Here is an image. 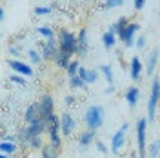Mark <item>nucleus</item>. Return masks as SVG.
Masks as SVG:
<instances>
[{
	"instance_id": "obj_1",
	"label": "nucleus",
	"mask_w": 160,
	"mask_h": 158,
	"mask_svg": "<svg viewBox=\"0 0 160 158\" xmlns=\"http://www.w3.org/2000/svg\"><path fill=\"white\" fill-rule=\"evenodd\" d=\"M58 47H60V51L68 53L71 57L77 55L78 53V37L68 29H62L58 33Z\"/></svg>"
},
{
	"instance_id": "obj_2",
	"label": "nucleus",
	"mask_w": 160,
	"mask_h": 158,
	"mask_svg": "<svg viewBox=\"0 0 160 158\" xmlns=\"http://www.w3.org/2000/svg\"><path fill=\"white\" fill-rule=\"evenodd\" d=\"M46 131H48V122L44 118L37 120L35 124H28V127L20 133V142L29 146V142L35 138V136H42Z\"/></svg>"
},
{
	"instance_id": "obj_3",
	"label": "nucleus",
	"mask_w": 160,
	"mask_h": 158,
	"mask_svg": "<svg viewBox=\"0 0 160 158\" xmlns=\"http://www.w3.org/2000/svg\"><path fill=\"white\" fill-rule=\"evenodd\" d=\"M84 124L88 126V129L91 131H97L102 127L104 124V107L102 106H91L86 115H84Z\"/></svg>"
},
{
	"instance_id": "obj_4",
	"label": "nucleus",
	"mask_w": 160,
	"mask_h": 158,
	"mask_svg": "<svg viewBox=\"0 0 160 158\" xmlns=\"http://www.w3.org/2000/svg\"><path fill=\"white\" fill-rule=\"evenodd\" d=\"M146 129H148V118H140L138 122H137V147H138V158H146L148 156Z\"/></svg>"
},
{
	"instance_id": "obj_5",
	"label": "nucleus",
	"mask_w": 160,
	"mask_h": 158,
	"mask_svg": "<svg viewBox=\"0 0 160 158\" xmlns=\"http://www.w3.org/2000/svg\"><path fill=\"white\" fill-rule=\"evenodd\" d=\"M158 100H160V80L158 78H153L149 102H148V120H155L157 107H158Z\"/></svg>"
},
{
	"instance_id": "obj_6",
	"label": "nucleus",
	"mask_w": 160,
	"mask_h": 158,
	"mask_svg": "<svg viewBox=\"0 0 160 158\" xmlns=\"http://www.w3.org/2000/svg\"><path fill=\"white\" fill-rule=\"evenodd\" d=\"M38 107H40V116L48 122V120L55 115V113H53V111H55V102H53V96H51V95H42L40 100H38Z\"/></svg>"
},
{
	"instance_id": "obj_7",
	"label": "nucleus",
	"mask_w": 160,
	"mask_h": 158,
	"mask_svg": "<svg viewBox=\"0 0 160 158\" xmlns=\"http://www.w3.org/2000/svg\"><path fill=\"white\" fill-rule=\"evenodd\" d=\"M128 129H129V124H122L118 127V131L113 135V138H111V151L113 153H120V149L126 146V133H128Z\"/></svg>"
},
{
	"instance_id": "obj_8",
	"label": "nucleus",
	"mask_w": 160,
	"mask_h": 158,
	"mask_svg": "<svg viewBox=\"0 0 160 158\" xmlns=\"http://www.w3.org/2000/svg\"><path fill=\"white\" fill-rule=\"evenodd\" d=\"M140 29V24L138 22H129L128 24V27L122 31L118 35V38L122 40V44L126 46V47H129V46H133L137 40H135V35H137V31Z\"/></svg>"
},
{
	"instance_id": "obj_9",
	"label": "nucleus",
	"mask_w": 160,
	"mask_h": 158,
	"mask_svg": "<svg viewBox=\"0 0 160 158\" xmlns=\"http://www.w3.org/2000/svg\"><path fill=\"white\" fill-rule=\"evenodd\" d=\"M58 49L60 47H58V44L55 42V38H49L46 44H44V47H42V58L44 60H55Z\"/></svg>"
},
{
	"instance_id": "obj_10",
	"label": "nucleus",
	"mask_w": 160,
	"mask_h": 158,
	"mask_svg": "<svg viewBox=\"0 0 160 158\" xmlns=\"http://www.w3.org/2000/svg\"><path fill=\"white\" fill-rule=\"evenodd\" d=\"M75 120L71 116L69 113H66V115H62L60 116V131L64 133V135H71L73 131H75Z\"/></svg>"
},
{
	"instance_id": "obj_11",
	"label": "nucleus",
	"mask_w": 160,
	"mask_h": 158,
	"mask_svg": "<svg viewBox=\"0 0 160 158\" xmlns=\"http://www.w3.org/2000/svg\"><path fill=\"white\" fill-rule=\"evenodd\" d=\"M9 67L15 71V73H18V75H24V77H31V75H33V69H31V66L24 64V62H20V60H9Z\"/></svg>"
},
{
	"instance_id": "obj_12",
	"label": "nucleus",
	"mask_w": 160,
	"mask_h": 158,
	"mask_svg": "<svg viewBox=\"0 0 160 158\" xmlns=\"http://www.w3.org/2000/svg\"><path fill=\"white\" fill-rule=\"evenodd\" d=\"M142 71H144V66H142V62H140L138 57H133L129 62V77L131 80H137L140 78V75H142Z\"/></svg>"
},
{
	"instance_id": "obj_13",
	"label": "nucleus",
	"mask_w": 160,
	"mask_h": 158,
	"mask_svg": "<svg viewBox=\"0 0 160 158\" xmlns=\"http://www.w3.org/2000/svg\"><path fill=\"white\" fill-rule=\"evenodd\" d=\"M158 57H160V51H158V47H155V49L149 53L148 62H146V75H153V73H155L157 64H158Z\"/></svg>"
},
{
	"instance_id": "obj_14",
	"label": "nucleus",
	"mask_w": 160,
	"mask_h": 158,
	"mask_svg": "<svg viewBox=\"0 0 160 158\" xmlns=\"http://www.w3.org/2000/svg\"><path fill=\"white\" fill-rule=\"evenodd\" d=\"M24 118H26V122H28V124H35L37 120L42 118V116H40L38 102H37V104H31L29 107L26 109V115H24Z\"/></svg>"
},
{
	"instance_id": "obj_15",
	"label": "nucleus",
	"mask_w": 160,
	"mask_h": 158,
	"mask_svg": "<svg viewBox=\"0 0 160 158\" xmlns=\"http://www.w3.org/2000/svg\"><path fill=\"white\" fill-rule=\"evenodd\" d=\"M77 37H78V53H77V55L84 57V55L88 53V49H89V46H88V31H86V27H82Z\"/></svg>"
},
{
	"instance_id": "obj_16",
	"label": "nucleus",
	"mask_w": 160,
	"mask_h": 158,
	"mask_svg": "<svg viewBox=\"0 0 160 158\" xmlns=\"http://www.w3.org/2000/svg\"><path fill=\"white\" fill-rule=\"evenodd\" d=\"M78 77L84 80L86 84H95V82H97V78H98V73H97L95 69H86V67H80V69H78Z\"/></svg>"
},
{
	"instance_id": "obj_17",
	"label": "nucleus",
	"mask_w": 160,
	"mask_h": 158,
	"mask_svg": "<svg viewBox=\"0 0 160 158\" xmlns=\"http://www.w3.org/2000/svg\"><path fill=\"white\" fill-rule=\"evenodd\" d=\"M140 98V89L135 87V86H131L128 91H126V102L129 104V107H135L137 106V102Z\"/></svg>"
},
{
	"instance_id": "obj_18",
	"label": "nucleus",
	"mask_w": 160,
	"mask_h": 158,
	"mask_svg": "<svg viewBox=\"0 0 160 158\" xmlns=\"http://www.w3.org/2000/svg\"><path fill=\"white\" fill-rule=\"evenodd\" d=\"M55 62H57V66L62 67V69H68V66L71 64V55L68 53H64V51H60L57 53V57H55Z\"/></svg>"
},
{
	"instance_id": "obj_19",
	"label": "nucleus",
	"mask_w": 160,
	"mask_h": 158,
	"mask_svg": "<svg viewBox=\"0 0 160 158\" xmlns=\"http://www.w3.org/2000/svg\"><path fill=\"white\" fill-rule=\"evenodd\" d=\"M128 24H129V20L126 18V17H122V18H118L117 22H115V24H113V26H111L109 31H113V33H115V35L118 37L120 33H122V31L128 27Z\"/></svg>"
},
{
	"instance_id": "obj_20",
	"label": "nucleus",
	"mask_w": 160,
	"mask_h": 158,
	"mask_svg": "<svg viewBox=\"0 0 160 158\" xmlns=\"http://www.w3.org/2000/svg\"><path fill=\"white\" fill-rule=\"evenodd\" d=\"M102 42H104V47H106V49H111V47H115V44H117V35H115L113 31H106V33L102 35Z\"/></svg>"
},
{
	"instance_id": "obj_21",
	"label": "nucleus",
	"mask_w": 160,
	"mask_h": 158,
	"mask_svg": "<svg viewBox=\"0 0 160 158\" xmlns=\"http://www.w3.org/2000/svg\"><path fill=\"white\" fill-rule=\"evenodd\" d=\"M42 158H58V147L53 144L44 146L42 147Z\"/></svg>"
},
{
	"instance_id": "obj_22",
	"label": "nucleus",
	"mask_w": 160,
	"mask_h": 158,
	"mask_svg": "<svg viewBox=\"0 0 160 158\" xmlns=\"http://www.w3.org/2000/svg\"><path fill=\"white\" fill-rule=\"evenodd\" d=\"M95 140V131H91V129H88L86 133H82L80 135V138H78V144L82 146V147H88L91 142Z\"/></svg>"
},
{
	"instance_id": "obj_23",
	"label": "nucleus",
	"mask_w": 160,
	"mask_h": 158,
	"mask_svg": "<svg viewBox=\"0 0 160 158\" xmlns=\"http://www.w3.org/2000/svg\"><path fill=\"white\" fill-rule=\"evenodd\" d=\"M0 151L2 153H8V155H15L17 153V144L9 142V140H2L0 142Z\"/></svg>"
},
{
	"instance_id": "obj_24",
	"label": "nucleus",
	"mask_w": 160,
	"mask_h": 158,
	"mask_svg": "<svg viewBox=\"0 0 160 158\" xmlns=\"http://www.w3.org/2000/svg\"><path fill=\"white\" fill-rule=\"evenodd\" d=\"M100 73L104 75V78L108 80V84L113 86V67L108 66V64H104V66H100Z\"/></svg>"
},
{
	"instance_id": "obj_25",
	"label": "nucleus",
	"mask_w": 160,
	"mask_h": 158,
	"mask_svg": "<svg viewBox=\"0 0 160 158\" xmlns=\"http://www.w3.org/2000/svg\"><path fill=\"white\" fill-rule=\"evenodd\" d=\"M69 86L73 89H84V86H88V84L80 78L78 75H77V77H71V78H69Z\"/></svg>"
},
{
	"instance_id": "obj_26",
	"label": "nucleus",
	"mask_w": 160,
	"mask_h": 158,
	"mask_svg": "<svg viewBox=\"0 0 160 158\" xmlns=\"http://www.w3.org/2000/svg\"><path fill=\"white\" fill-rule=\"evenodd\" d=\"M37 33H38L40 37H44V38H55V31L49 29V27H46V26H40L38 29H37Z\"/></svg>"
},
{
	"instance_id": "obj_27",
	"label": "nucleus",
	"mask_w": 160,
	"mask_h": 158,
	"mask_svg": "<svg viewBox=\"0 0 160 158\" xmlns=\"http://www.w3.org/2000/svg\"><path fill=\"white\" fill-rule=\"evenodd\" d=\"M78 69H80V66H78V62H77V60H71V64L69 66H68V75H69V78L71 77H77V75H78Z\"/></svg>"
},
{
	"instance_id": "obj_28",
	"label": "nucleus",
	"mask_w": 160,
	"mask_h": 158,
	"mask_svg": "<svg viewBox=\"0 0 160 158\" xmlns=\"http://www.w3.org/2000/svg\"><path fill=\"white\" fill-rule=\"evenodd\" d=\"M158 153H160V142L157 140V142H153L149 146V149H148V155H149L151 158H157L158 156Z\"/></svg>"
},
{
	"instance_id": "obj_29",
	"label": "nucleus",
	"mask_w": 160,
	"mask_h": 158,
	"mask_svg": "<svg viewBox=\"0 0 160 158\" xmlns=\"http://www.w3.org/2000/svg\"><path fill=\"white\" fill-rule=\"evenodd\" d=\"M28 57L31 58V62H33V64H38L40 60H42V55H40L38 51H35V49H29V51H28Z\"/></svg>"
},
{
	"instance_id": "obj_30",
	"label": "nucleus",
	"mask_w": 160,
	"mask_h": 158,
	"mask_svg": "<svg viewBox=\"0 0 160 158\" xmlns=\"http://www.w3.org/2000/svg\"><path fill=\"white\" fill-rule=\"evenodd\" d=\"M124 2H126V0H106V7H108V9L120 7V6H124Z\"/></svg>"
},
{
	"instance_id": "obj_31",
	"label": "nucleus",
	"mask_w": 160,
	"mask_h": 158,
	"mask_svg": "<svg viewBox=\"0 0 160 158\" xmlns=\"http://www.w3.org/2000/svg\"><path fill=\"white\" fill-rule=\"evenodd\" d=\"M29 146L33 149H42L44 147V144H42V136H35V138L29 142Z\"/></svg>"
},
{
	"instance_id": "obj_32",
	"label": "nucleus",
	"mask_w": 160,
	"mask_h": 158,
	"mask_svg": "<svg viewBox=\"0 0 160 158\" xmlns=\"http://www.w3.org/2000/svg\"><path fill=\"white\" fill-rule=\"evenodd\" d=\"M22 77H24V75H18V73H17V75H11V82H13V84H18V86H26V80L22 78Z\"/></svg>"
},
{
	"instance_id": "obj_33",
	"label": "nucleus",
	"mask_w": 160,
	"mask_h": 158,
	"mask_svg": "<svg viewBox=\"0 0 160 158\" xmlns=\"http://www.w3.org/2000/svg\"><path fill=\"white\" fill-rule=\"evenodd\" d=\"M51 13V7L48 6H38V7H35V15H49Z\"/></svg>"
},
{
	"instance_id": "obj_34",
	"label": "nucleus",
	"mask_w": 160,
	"mask_h": 158,
	"mask_svg": "<svg viewBox=\"0 0 160 158\" xmlns=\"http://www.w3.org/2000/svg\"><path fill=\"white\" fill-rule=\"evenodd\" d=\"M135 46H137V49H144V46H146V37H138L137 42H135Z\"/></svg>"
},
{
	"instance_id": "obj_35",
	"label": "nucleus",
	"mask_w": 160,
	"mask_h": 158,
	"mask_svg": "<svg viewBox=\"0 0 160 158\" xmlns=\"http://www.w3.org/2000/svg\"><path fill=\"white\" fill-rule=\"evenodd\" d=\"M133 4H135V9L140 11L144 7V4H146V0H133Z\"/></svg>"
},
{
	"instance_id": "obj_36",
	"label": "nucleus",
	"mask_w": 160,
	"mask_h": 158,
	"mask_svg": "<svg viewBox=\"0 0 160 158\" xmlns=\"http://www.w3.org/2000/svg\"><path fill=\"white\" fill-rule=\"evenodd\" d=\"M97 149H98L100 153H104V155L108 153V147H106V144H104V142H97Z\"/></svg>"
},
{
	"instance_id": "obj_37",
	"label": "nucleus",
	"mask_w": 160,
	"mask_h": 158,
	"mask_svg": "<svg viewBox=\"0 0 160 158\" xmlns=\"http://www.w3.org/2000/svg\"><path fill=\"white\" fill-rule=\"evenodd\" d=\"M75 104V96L69 95V96H66V106H73Z\"/></svg>"
},
{
	"instance_id": "obj_38",
	"label": "nucleus",
	"mask_w": 160,
	"mask_h": 158,
	"mask_svg": "<svg viewBox=\"0 0 160 158\" xmlns=\"http://www.w3.org/2000/svg\"><path fill=\"white\" fill-rule=\"evenodd\" d=\"M9 51H11V55H15V57H17V55L20 53V49H18V47H13V46L9 47Z\"/></svg>"
},
{
	"instance_id": "obj_39",
	"label": "nucleus",
	"mask_w": 160,
	"mask_h": 158,
	"mask_svg": "<svg viewBox=\"0 0 160 158\" xmlns=\"http://www.w3.org/2000/svg\"><path fill=\"white\" fill-rule=\"evenodd\" d=\"M4 140H9V142H15V136H13V135H4Z\"/></svg>"
},
{
	"instance_id": "obj_40",
	"label": "nucleus",
	"mask_w": 160,
	"mask_h": 158,
	"mask_svg": "<svg viewBox=\"0 0 160 158\" xmlns=\"http://www.w3.org/2000/svg\"><path fill=\"white\" fill-rule=\"evenodd\" d=\"M106 93H108V95H113V93H115V87H113V86H109V87L106 89Z\"/></svg>"
},
{
	"instance_id": "obj_41",
	"label": "nucleus",
	"mask_w": 160,
	"mask_h": 158,
	"mask_svg": "<svg viewBox=\"0 0 160 158\" xmlns=\"http://www.w3.org/2000/svg\"><path fill=\"white\" fill-rule=\"evenodd\" d=\"M4 18H6V11L2 7V9H0V20H4Z\"/></svg>"
},
{
	"instance_id": "obj_42",
	"label": "nucleus",
	"mask_w": 160,
	"mask_h": 158,
	"mask_svg": "<svg viewBox=\"0 0 160 158\" xmlns=\"http://www.w3.org/2000/svg\"><path fill=\"white\" fill-rule=\"evenodd\" d=\"M0 158H9V156H8V153H2V155H0Z\"/></svg>"
},
{
	"instance_id": "obj_43",
	"label": "nucleus",
	"mask_w": 160,
	"mask_h": 158,
	"mask_svg": "<svg viewBox=\"0 0 160 158\" xmlns=\"http://www.w3.org/2000/svg\"><path fill=\"white\" fill-rule=\"evenodd\" d=\"M131 158H137V156H135V155H133V156H131Z\"/></svg>"
}]
</instances>
